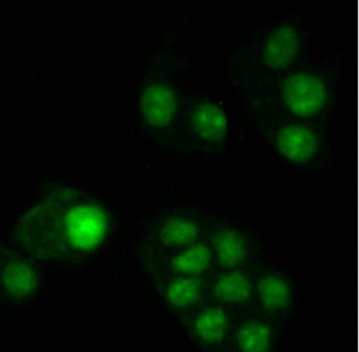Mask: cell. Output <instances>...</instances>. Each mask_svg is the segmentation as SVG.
I'll return each instance as SVG.
<instances>
[{"instance_id":"cell-1","label":"cell","mask_w":359,"mask_h":352,"mask_svg":"<svg viewBox=\"0 0 359 352\" xmlns=\"http://www.w3.org/2000/svg\"><path fill=\"white\" fill-rule=\"evenodd\" d=\"M78 197L74 191H57L27 211L17 227L21 246L46 260L74 255L69 241V214Z\"/></svg>"},{"instance_id":"cell-2","label":"cell","mask_w":359,"mask_h":352,"mask_svg":"<svg viewBox=\"0 0 359 352\" xmlns=\"http://www.w3.org/2000/svg\"><path fill=\"white\" fill-rule=\"evenodd\" d=\"M107 232V218L99 204L79 195L69 214V241L74 255L97 248Z\"/></svg>"},{"instance_id":"cell-3","label":"cell","mask_w":359,"mask_h":352,"mask_svg":"<svg viewBox=\"0 0 359 352\" xmlns=\"http://www.w3.org/2000/svg\"><path fill=\"white\" fill-rule=\"evenodd\" d=\"M325 82L310 72H295L282 84V99L291 112L299 116L318 114L327 102Z\"/></svg>"},{"instance_id":"cell-4","label":"cell","mask_w":359,"mask_h":352,"mask_svg":"<svg viewBox=\"0 0 359 352\" xmlns=\"http://www.w3.org/2000/svg\"><path fill=\"white\" fill-rule=\"evenodd\" d=\"M141 111L147 123L163 127L174 120L177 112V97L174 90L165 83H154L144 90Z\"/></svg>"},{"instance_id":"cell-5","label":"cell","mask_w":359,"mask_h":352,"mask_svg":"<svg viewBox=\"0 0 359 352\" xmlns=\"http://www.w3.org/2000/svg\"><path fill=\"white\" fill-rule=\"evenodd\" d=\"M299 49V37L295 28L282 24L272 30L264 40L263 60L271 68L282 69L294 60Z\"/></svg>"},{"instance_id":"cell-6","label":"cell","mask_w":359,"mask_h":352,"mask_svg":"<svg viewBox=\"0 0 359 352\" xmlns=\"http://www.w3.org/2000/svg\"><path fill=\"white\" fill-rule=\"evenodd\" d=\"M276 146L287 160L295 162L310 160L318 152V141L314 132L301 125H287L276 135Z\"/></svg>"},{"instance_id":"cell-7","label":"cell","mask_w":359,"mask_h":352,"mask_svg":"<svg viewBox=\"0 0 359 352\" xmlns=\"http://www.w3.org/2000/svg\"><path fill=\"white\" fill-rule=\"evenodd\" d=\"M196 133L209 141L224 139L228 129V120L222 107L214 103L198 105L191 116Z\"/></svg>"},{"instance_id":"cell-8","label":"cell","mask_w":359,"mask_h":352,"mask_svg":"<svg viewBox=\"0 0 359 352\" xmlns=\"http://www.w3.org/2000/svg\"><path fill=\"white\" fill-rule=\"evenodd\" d=\"M1 281L4 288L13 297H26L36 290V274L25 262H7L3 267Z\"/></svg>"},{"instance_id":"cell-9","label":"cell","mask_w":359,"mask_h":352,"mask_svg":"<svg viewBox=\"0 0 359 352\" xmlns=\"http://www.w3.org/2000/svg\"><path fill=\"white\" fill-rule=\"evenodd\" d=\"M214 246L219 262L226 267H237L247 256L245 241L232 230H224L217 233Z\"/></svg>"},{"instance_id":"cell-10","label":"cell","mask_w":359,"mask_h":352,"mask_svg":"<svg viewBox=\"0 0 359 352\" xmlns=\"http://www.w3.org/2000/svg\"><path fill=\"white\" fill-rule=\"evenodd\" d=\"M216 298L224 303H243L250 297V281L241 273H231L220 277L214 287Z\"/></svg>"},{"instance_id":"cell-11","label":"cell","mask_w":359,"mask_h":352,"mask_svg":"<svg viewBox=\"0 0 359 352\" xmlns=\"http://www.w3.org/2000/svg\"><path fill=\"white\" fill-rule=\"evenodd\" d=\"M228 328L226 314L218 308H210L198 316L195 323L198 337L208 344L222 342Z\"/></svg>"},{"instance_id":"cell-12","label":"cell","mask_w":359,"mask_h":352,"mask_svg":"<svg viewBox=\"0 0 359 352\" xmlns=\"http://www.w3.org/2000/svg\"><path fill=\"white\" fill-rule=\"evenodd\" d=\"M290 287L284 279L266 276L259 283L261 303L268 309H281L289 304Z\"/></svg>"},{"instance_id":"cell-13","label":"cell","mask_w":359,"mask_h":352,"mask_svg":"<svg viewBox=\"0 0 359 352\" xmlns=\"http://www.w3.org/2000/svg\"><path fill=\"white\" fill-rule=\"evenodd\" d=\"M211 262V252L206 246L197 244L187 248L172 260L175 269L185 274H198L208 269Z\"/></svg>"},{"instance_id":"cell-14","label":"cell","mask_w":359,"mask_h":352,"mask_svg":"<svg viewBox=\"0 0 359 352\" xmlns=\"http://www.w3.org/2000/svg\"><path fill=\"white\" fill-rule=\"evenodd\" d=\"M197 237V227L191 220L172 218L161 229V239L167 246H185Z\"/></svg>"},{"instance_id":"cell-15","label":"cell","mask_w":359,"mask_h":352,"mask_svg":"<svg viewBox=\"0 0 359 352\" xmlns=\"http://www.w3.org/2000/svg\"><path fill=\"white\" fill-rule=\"evenodd\" d=\"M201 294V284L198 279L184 277L178 279L168 287L167 300L176 308H186L199 300Z\"/></svg>"},{"instance_id":"cell-16","label":"cell","mask_w":359,"mask_h":352,"mask_svg":"<svg viewBox=\"0 0 359 352\" xmlns=\"http://www.w3.org/2000/svg\"><path fill=\"white\" fill-rule=\"evenodd\" d=\"M270 342V329L261 323H249L240 329L238 334V344L243 351H266L269 349Z\"/></svg>"}]
</instances>
